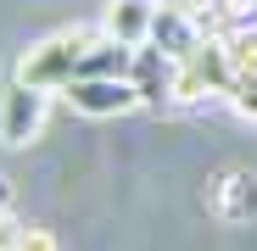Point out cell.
I'll return each mask as SVG.
<instances>
[{
	"mask_svg": "<svg viewBox=\"0 0 257 251\" xmlns=\"http://www.w3.org/2000/svg\"><path fill=\"white\" fill-rule=\"evenodd\" d=\"M12 251H62V245H56V234H51V229H34V223H28V229H17Z\"/></svg>",
	"mask_w": 257,
	"mask_h": 251,
	"instance_id": "10",
	"label": "cell"
},
{
	"mask_svg": "<svg viewBox=\"0 0 257 251\" xmlns=\"http://www.w3.org/2000/svg\"><path fill=\"white\" fill-rule=\"evenodd\" d=\"M45 117H51V95H45V90L23 84L17 73L0 78V145H28V140H39Z\"/></svg>",
	"mask_w": 257,
	"mask_h": 251,
	"instance_id": "3",
	"label": "cell"
},
{
	"mask_svg": "<svg viewBox=\"0 0 257 251\" xmlns=\"http://www.w3.org/2000/svg\"><path fill=\"white\" fill-rule=\"evenodd\" d=\"M174 84H179V56H168V51L146 45L140 62H135V90H140V101H146V106L174 101Z\"/></svg>",
	"mask_w": 257,
	"mask_h": 251,
	"instance_id": "7",
	"label": "cell"
},
{
	"mask_svg": "<svg viewBox=\"0 0 257 251\" xmlns=\"http://www.w3.org/2000/svg\"><path fill=\"white\" fill-rule=\"evenodd\" d=\"M207 206H212V218L218 223H251L257 218V173L251 167H224L218 179H212L207 190Z\"/></svg>",
	"mask_w": 257,
	"mask_h": 251,
	"instance_id": "5",
	"label": "cell"
},
{
	"mask_svg": "<svg viewBox=\"0 0 257 251\" xmlns=\"http://www.w3.org/2000/svg\"><path fill=\"white\" fill-rule=\"evenodd\" d=\"M224 45H229V67H235V78H257V23L229 28Z\"/></svg>",
	"mask_w": 257,
	"mask_h": 251,
	"instance_id": "9",
	"label": "cell"
},
{
	"mask_svg": "<svg viewBox=\"0 0 257 251\" xmlns=\"http://www.w3.org/2000/svg\"><path fill=\"white\" fill-rule=\"evenodd\" d=\"M95 45V34H84V28H62V34H45V39H34V45L17 56V78L34 84V90H45V95H62L67 84L84 73V56H90Z\"/></svg>",
	"mask_w": 257,
	"mask_h": 251,
	"instance_id": "1",
	"label": "cell"
},
{
	"mask_svg": "<svg viewBox=\"0 0 257 251\" xmlns=\"http://www.w3.org/2000/svg\"><path fill=\"white\" fill-rule=\"evenodd\" d=\"M101 34L123 39V45H135V51H146L151 34H157V0H112Z\"/></svg>",
	"mask_w": 257,
	"mask_h": 251,
	"instance_id": "6",
	"label": "cell"
},
{
	"mask_svg": "<svg viewBox=\"0 0 257 251\" xmlns=\"http://www.w3.org/2000/svg\"><path fill=\"white\" fill-rule=\"evenodd\" d=\"M0 251H12V245H0Z\"/></svg>",
	"mask_w": 257,
	"mask_h": 251,
	"instance_id": "13",
	"label": "cell"
},
{
	"mask_svg": "<svg viewBox=\"0 0 257 251\" xmlns=\"http://www.w3.org/2000/svg\"><path fill=\"white\" fill-rule=\"evenodd\" d=\"M229 101H235V112H240V117H251V123H257V78H235Z\"/></svg>",
	"mask_w": 257,
	"mask_h": 251,
	"instance_id": "11",
	"label": "cell"
},
{
	"mask_svg": "<svg viewBox=\"0 0 257 251\" xmlns=\"http://www.w3.org/2000/svg\"><path fill=\"white\" fill-rule=\"evenodd\" d=\"M12 201H17V190H12V179H6V173H0V229L12 223Z\"/></svg>",
	"mask_w": 257,
	"mask_h": 251,
	"instance_id": "12",
	"label": "cell"
},
{
	"mask_svg": "<svg viewBox=\"0 0 257 251\" xmlns=\"http://www.w3.org/2000/svg\"><path fill=\"white\" fill-rule=\"evenodd\" d=\"M229 90H235V67H229V45H224V34H201L196 45L179 56V84H174V101L229 95Z\"/></svg>",
	"mask_w": 257,
	"mask_h": 251,
	"instance_id": "2",
	"label": "cell"
},
{
	"mask_svg": "<svg viewBox=\"0 0 257 251\" xmlns=\"http://www.w3.org/2000/svg\"><path fill=\"white\" fill-rule=\"evenodd\" d=\"M62 95H67V106L78 117H123V112L146 106L140 90H135V78H73Z\"/></svg>",
	"mask_w": 257,
	"mask_h": 251,
	"instance_id": "4",
	"label": "cell"
},
{
	"mask_svg": "<svg viewBox=\"0 0 257 251\" xmlns=\"http://www.w3.org/2000/svg\"><path fill=\"white\" fill-rule=\"evenodd\" d=\"M135 62H140L135 45H123V39H112V34H95L78 78H135Z\"/></svg>",
	"mask_w": 257,
	"mask_h": 251,
	"instance_id": "8",
	"label": "cell"
}]
</instances>
